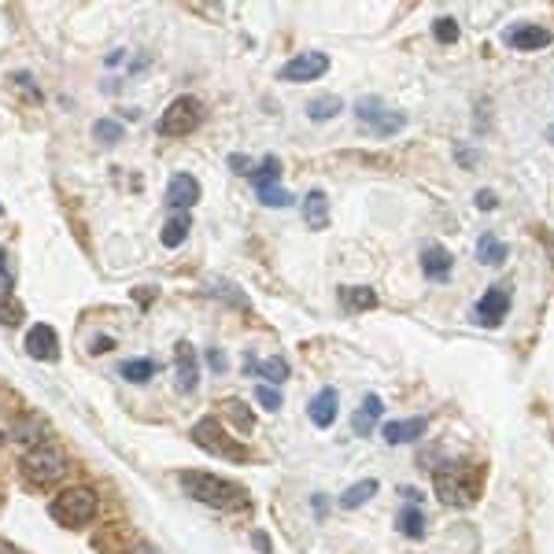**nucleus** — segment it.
I'll use <instances>...</instances> for the list:
<instances>
[{"instance_id":"11","label":"nucleus","mask_w":554,"mask_h":554,"mask_svg":"<svg viewBox=\"0 0 554 554\" xmlns=\"http://www.w3.org/2000/svg\"><path fill=\"white\" fill-rule=\"evenodd\" d=\"M26 355L37 362H56L60 359V337H56V329L52 326H30L26 333Z\"/></svg>"},{"instance_id":"6","label":"nucleus","mask_w":554,"mask_h":554,"mask_svg":"<svg viewBox=\"0 0 554 554\" xmlns=\"http://www.w3.org/2000/svg\"><path fill=\"white\" fill-rule=\"evenodd\" d=\"M200 122H204V104L196 97H178L167 111H163V119L156 122V130L163 133V137H189Z\"/></svg>"},{"instance_id":"24","label":"nucleus","mask_w":554,"mask_h":554,"mask_svg":"<svg viewBox=\"0 0 554 554\" xmlns=\"http://www.w3.org/2000/svg\"><path fill=\"white\" fill-rule=\"evenodd\" d=\"M248 178H252L255 193H259V189H274L277 178H281V159H277V156H266L263 163H259V167H255L252 174H248Z\"/></svg>"},{"instance_id":"25","label":"nucleus","mask_w":554,"mask_h":554,"mask_svg":"<svg viewBox=\"0 0 554 554\" xmlns=\"http://www.w3.org/2000/svg\"><path fill=\"white\" fill-rule=\"evenodd\" d=\"M119 374L126 377V381H133V385H145V381L156 377V362L152 359H126L119 366Z\"/></svg>"},{"instance_id":"31","label":"nucleus","mask_w":554,"mask_h":554,"mask_svg":"<svg viewBox=\"0 0 554 554\" xmlns=\"http://www.w3.org/2000/svg\"><path fill=\"white\" fill-rule=\"evenodd\" d=\"M259 200H263L266 207H292L296 200H292V193H285L281 185H274V189H259Z\"/></svg>"},{"instance_id":"8","label":"nucleus","mask_w":554,"mask_h":554,"mask_svg":"<svg viewBox=\"0 0 554 554\" xmlns=\"http://www.w3.org/2000/svg\"><path fill=\"white\" fill-rule=\"evenodd\" d=\"M506 311H510V289H506V285H492V289L481 296V303L473 307V318H477L484 329H495V326H503Z\"/></svg>"},{"instance_id":"33","label":"nucleus","mask_w":554,"mask_h":554,"mask_svg":"<svg viewBox=\"0 0 554 554\" xmlns=\"http://www.w3.org/2000/svg\"><path fill=\"white\" fill-rule=\"evenodd\" d=\"M255 399H259V403H263L266 410H277V407H281V392H277V388H270V385H259V388H255Z\"/></svg>"},{"instance_id":"9","label":"nucleus","mask_w":554,"mask_h":554,"mask_svg":"<svg viewBox=\"0 0 554 554\" xmlns=\"http://www.w3.org/2000/svg\"><path fill=\"white\" fill-rule=\"evenodd\" d=\"M326 71H329V56H322V52H300V56H292L281 67V78L285 82H314V78H322Z\"/></svg>"},{"instance_id":"13","label":"nucleus","mask_w":554,"mask_h":554,"mask_svg":"<svg viewBox=\"0 0 554 554\" xmlns=\"http://www.w3.org/2000/svg\"><path fill=\"white\" fill-rule=\"evenodd\" d=\"M554 37L547 26H514V30H506V45L518 52H536V49H547Z\"/></svg>"},{"instance_id":"30","label":"nucleus","mask_w":554,"mask_h":554,"mask_svg":"<svg viewBox=\"0 0 554 554\" xmlns=\"http://www.w3.org/2000/svg\"><path fill=\"white\" fill-rule=\"evenodd\" d=\"M226 414L233 418V422H237V429H241V433H252V429H255V418L248 414V407H244L241 399H229Z\"/></svg>"},{"instance_id":"21","label":"nucleus","mask_w":554,"mask_h":554,"mask_svg":"<svg viewBox=\"0 0 554 554\" xmlns=\"http://www.w3.org/2000/svg\"><path fill=\"white\" fill-rule=\"evenodd\" d=\"M303 218H307V226L311 229L329 226V200L322 189H311V193L303 196Z\"/></svg>"},{"instance_id":"10","label":"nucleus","mask_w":554,"mask_h":554,"mask_svg":"<svg viewBox=\"0 0 554 554\" xmlns=\"http://www.w3.org/2000/svg\"><path fill=\"white\" fill-rule=\"evenodd\" d=\"M174 374H178L181 396H193L200 385V366H196V348L189 340H178V348H174Z\"/></svg>"},{"instance_id":"14","label":"nucleus","mask_w":554,"mask_h":554,"mask_svg":"<svg viewBox=\"0 0 554 554\" xmlns=\"http://www.w3.org/2000/svg\"><path fill=\"white\" fill-rule=\"evenodd\" d=\"M12 292H15V274L12 266H8V255L0 252V322L4 326H19V318H23V311L12 303Z\"/></svg>"},{"instance_id":"2","label":"nucleus","mask_w":554,"mask_h":554,"mask_svg":"<svg viewBox=\"0 0 554 554\" xmlns=\"http://www.w3.org/2000/svg\"><path fill=\"white\" fill-rule=\"evenodd\" d=\"M97 510H100V499L93 488H63L49 503L52 521L63 525V529H82V525H89V521L97 518Z\"/></svg>"},{"instance_id":"28","label":"nucleus","mask_w":554,"mask_h":554,"mask_svg":"<svg viewBox=\"0 0 554 554\" xmlns=\"http://www.w3.org/2000/svg\"><path fill=\"white\" fill-rule=\"evenodd\" d=\"M374 495H377V481H359L340 495V506H344V510H355V506H362L366 499H374Z\"/></svg>"},{"instance_id":"1","label":"nucleus","mask_w":554,"mask_h":554,"mask_svg":"<svg viewBox=\"0 0 554 554\" xmlns=\"http://www.w3.org/2000/svg\"><path fill=\"white\" fill-rule=\"evenodd\" d=\"M181 488L189 499L204 506H215V510H244L248 506V492L241 484L226 481V477H215V473L204 470H181Z\"/></svg>"},{"instance_id":"36","label":"nucleus","mask_w":554,"mask_h":554,"mask_svg":"<svg viewBox=\"0 0 554 554\" xmlns=\"http://www.w3.org/2000/svg\"><path fill=\"white\" fill-rule=\"evenodd\" d=\"M252 543H255V547H259L263 554H270V536H266V532H255Z\"/></svg>"},{"instance_id":"32","label":"nucleus","mask_w":554,"mask_h":554,"mask_svg":"<svg viewBox=\"0 0 554 554\" xmlns=\"http://www.w3.org/2000/svg\"><path fill=\"white\" fill-rule=\"evenodd\" d=\"M433 34H436V41H444V45H455V41H458V23H455V19H436Z\"/></svg>"},{"instance_id":"34","label":"nucleus","mask_w":554,"mask_h":554,"mask_svg":"<svg viewBox=\"0 0 554 554\" xmlns=\"http://www.w3.org/2000/svg\"><path fill=\"white\" fill-rule=\"evenodd\" d=\"M477 207H481V211H492V207H495V193H492V189H481V193H477Z\"/></svg>"},{"instance_id":"35","label":"nucleus","mask_w":554,"mask_h":554,"mask_svg":"<svg viewBox=\"0 0 554 554\" xmlns=\"http://www.w3.org/2000/svg\"><path fill=\"white\" fill-rule=\"evenodd\" d=\"M207 362H211V370H215V374H222V370H226V359H222V351H207Z\"/></svg>"},{"instance_id":"18","label":"nucleus","mask_w":554,"mask_h":554,"mask_svg":"<svg viewBox=\"0 0 554 554\" xmlns=\"http://www.w3.org/2000/svg\"><path fill=\"white\" fill-rule=\"evenodd\" d=\"M381 414H385V403H381V396H366V399H362V407L355 410V422H351L355 436H370V433H374V425L381 422Z\"/></svg>"},{"instance_id":"19","label":"nucleus","mask_w":554,"mask_h":554,"mask_svg":"<svg viewBox=\"0 0 554 554\" xmlns=\"http://www.w3.org/2000/svg\"><path fill=\"white\" fill-rule=\"evenodd\" d=\"M244 370H248V374H259V377H266V381H270V388L274 385H285V381H289V362L285 359H266V362H259V359H252V355H248V362H244Z\"/></svg>"},{"instance_id":"5","label":"nucleus","mask_w":554,"mask_h":554,"mask_svg":"<svg viewBox=\"0 0 554 554\" xmlns=\"http://www.w3.org/2000/svg\"><path fill=\"white\" fill-rule=\"evenodd\" d=\"M355 115H359V122L374 133V137H396V133L407 130V115L385 108V100H377V97H362L359 104H355Z\"/></svg>"},{"instance_id":"38","label":"nucleus","mask_w":554,"mask_h":554,"mask_svg":"<svg viewBox=\"0 0 554 554\" xmlns=\"http://www.w3.org/2000/svg\"><path fill=\"white\" fill-rule=\"evenodd\" d=\"M229 167L241 170V174H244V170H248V159H244V156H229Z\"/></svg>"},{"instance_id":"7","label":"nucleus","mask_w":554,"mask_h":554,"mask_svg":"<svg viewBox=\"0 0 554 554\" xmlns=\"http://www.w3.org/2000/svg\"><path fill=\"white\" fill-rule=\"evenodd\" d=\"M193 440L204 447V451H211V455H218V458H229V462H248V447L237 444V440H229V436L222 433L218 418H204V422H196Z\"/></svg>"},{"instance_id":"17","label":"nucleus","mask_w":554,"mask_h":554,"mask_svg":"<svg viewBox=\"0 0 554 554\" xmlns=\"http://www.w3.org/2000/svg\"><path fill=\"white\" fill-rule=\"evenodd\" d=\"M337 388H322V392H318V396L311 399V422L318 425V429H329V425L337 422Z\"/></svg>"},{"instance_id":"29","label":"nucleus","mask_w":554,"mask_h":554,"mask_svg":"<svg viewBox=\"0 0 554 554\" xmlns=\"http://www.w3.org/2000/svg\"><path fill=\"white\" fill-rule=\"evenodd\" d=\"M122 122H115V119H100V122H93V141L97 145H119L122 141Z\"/></svg>"},{"instance_id":"23","label":"nucleus","mask_w":554,"mask_h":554,"mask_svg":"<svg viewBox=\"0 0 554 554\" xmlns=\"http://www.w3.org/2000/svg\"><path fill=\"white\" fill-rule=\"evenodd\" d=\"M477 259H481L484 266H503L506 244L499 241L495 233H481V237H477Z\"/></svg>"},{"instance_id":"16","label":"nucleus","mask_w":554,"mask_h":554,"mask_svg":"<svg viewBox=\"0 0 554 554\" xmlns=\"http://www.w3.org/2000/svg\"><path fill=\"white\" fill-rule=\"evenodd\" d=\"M429 422L425 418H407V422H388L385 425V444L399 447V444H414V440H422Z\"/></svg>"},{"instance_id":"39","label":"nucleus","mask_w":554,"mask_h":554,"mask_svg":"<svg viewBox=\"0 0 554 554\" xmlns=\"http://www.w3.org/2000/svg\"><path fill=\"white\" fill-rule=\"evenodd\" d=\"M108 348H111V340H104V337H100L97 344H93V351H97V355H104V351H108Z\"/></svg>"},{"instance_id":"15","label":"nucleus","mask_w":554,"mask_h":554,"mask_svg":"<svg viewBox=\"0 0 554 554\" xmlns=\"http://www.w3.org/2000/svg\"><path fill=\"white\" fill-rule=\"evenodd\" d=\"M451 252H447L444 244H425L422 248V274L429 281H447L451 277Z\"/></svg>"},{"instance_id":"12","label":"nucleus","mask_w":554,"mask_h":554,"mask_svg":"<svg viewBox=\"0 0 554 554\" xmlns=\"http://www.w3.org/2000/svg\"><path fill=\"white\" fill-rule=\"evenodd\" d=\"M167 204L174 207V211H185V215H189V207L200 204V181H196L193 174H174L167 185Z\"/></svg>"},{"instance_id":"41","label":"nucleus","mask_w":554,"mask_h":554,"mask_svg":"<svg viewBox=\"0 0 554 554\" xmlns=\"http://www.w3.org/2000/svg\"><path fill=\"white\" fill-rule=\"evenodd\" d=\"M133 554H156V551H152V547H137Z\"/></svg>"},{"instance_id":"26","label":"nucleus","mask_w":554,"mask_h":554,"mask_svg":"<svg viewBox=\"0 0 554 554\" xmlns=\"http://www.w3.org/2000/svg\"><path fill=\"white\" fill-rule=\"evenodd\" d=\"M189 226H193V222H189V215H185V211H178V215H174L167 226H163V237H159V241L167 244V248H178V244H185V237H189Z\"/></svg>"},{"instance_id":"43","label":"nucleus","mask_w":554,"mask_h":554,"mask_svg":"<svg viewBox=\"0 0 554 554\" xmlns=\"http://www.w3.org/2000/svg\"><path fill=\"white\" fill-rule=\"evenodd\" d=\"M0 215H4V204H0Z\"/></svg>"},{"instance_id":"4","label":"nucleus","mask_w":554,"mask_h":554,"mask_svg":"<svg viewBox=\"0 0 554 554\" xmlns=\"http://www.w3.org/2000/svg\"><path fill=\"white\" fill-rule=\"evenodd\" d=\"M23 473L34 484H56L67 473V455L56 444H34L23 458Z\"/></svg>"},{"instance_id":"40","label":"nucleus","mask_w":554,"mask_h":554,"mask_svg":"<svg viewBox=\"0 0 554 554\" xmlns=\"http://www.w3.org/2000/svg\"><path fill=\"white\" fill-rule=\"evenodd\" d=\"M0 554H23V551H19V547H12V543L0 540Z\"/></svg>"},{"instance_id":"37","label":"nucleus","mask_w":554,"mask_h":554,"mask_svg":"<svg viewBox=\"0 0 554 554\" xmlns=\"http://www.w3.org/2000/svg\"><path fill=\"white\" fill-rule=\"evenodd\" d=\"M458 163H462V167H473V163H477V156H470L466 148H458Z\"/></svg>"},{"instance_id":"27","label":"nucleus","mask_w":554,"mask_h":554,"mask_svg":"<svg viewBox=\"0 0 554 554\" xmlns=\"http://www.w3.org/2000/svg\"><path fill=\"white\" fill-rule=\"evenodd\" d=\"M340 111H344V100H340V97H314L311 104H307V115H311L314 122L337 119Z\"/></svg>"},{"instance_id":"22","label":"nucleus","mask_w":554,"mask_h":554,"mask_svg":"<svg viewBox=\"0 0 554 554\" xmlns=\"http://www.w3.org/2000/svg\"><path fill=\"white\" fill-rule=\"evenodd\" d=\"M340 303L348 307V311H374L381 296L374 289H366V285H355V289H340Z\"/></svg>"},{"instance_id":"20","label":"nucleus","mask_w":554,"mask_h":554,"mask_svg":"<svg viewBox=\"0 0 554 554\" xmlns=\"http://www.w3.org/2000/svg\"><path fill=\"white\" fill-rule=\"evenodd\" d=\"M396 529L407 536V540H422L425 536V510L422 503H407L396 514Z\"/></svg>"},{"instance_id":"3","label":"nucleus","mask_w":554,"mask_h":554,"mask_svg":"<svg viewBox=\"0 0 554 554\" xmlns=\"http://www.w3.org/2000/svg\"><path fill=\"white\" fill-rule=\"evenodd\" d=\"M433 484L440 503L447 506H473L477 503V477L466 462H444L440 470H433Z\"/></svg>"},{"instance_id":"42","label":"nucleus","mask_w":554,"mask_h":554,"mask_svg":"<svg viewBox=\"0 0 554 554\" xmlns=\"http://www.w3.org/2000/svg\"><path fill=\"white\" fill-rule=\"evenodd\" d=\"M547 141L554 145V126H547Z\"/></svg>"}]
</instances>
